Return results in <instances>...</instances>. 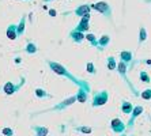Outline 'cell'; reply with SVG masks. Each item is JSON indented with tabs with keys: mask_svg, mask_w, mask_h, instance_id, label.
<instances>
[{
	"mask_svg": "<svg viewBox=\"0 0 151 136\" xmlns=\"http://www.w3.org/2000/svg\"><path fill=\"white\" fill-rule=\"evenodd\" d=\"M48 65L50 67V70L53 71L55 73H57V75H60V76H64L67 78L68 80H71V82H74L75 84H76L78 87H83L84 90L90 91V84L86 82V80H82V79H78V78H75L72 73H70V71L65 68L64 65H61L60 63H55V61H48Z\"/></svg>",
	"mask_w": 151,
	"mask_h": 136,
	"instance_id": "6da1fadb",
	"label": "cell"
},
{
	"mask_svg": "<svg viewBox=\"0 0 151 136\" xmlns=\"http://www.w3.org/2000/svg\"><path fill=\"white\" fill-rule=\"evenodd\" d=\"M91 8H94L95 11H98L101 12L104 17H106L108 19L112 18V7L109 6V3H106V1H98V3H94V4H90Z\"/></svg>",
	"mask_w": 151,
	"mask_h": 136,
	"instance_id": "7a4b0ae2",
	"label": "cell"
},
{
	"mask_svg": "<svg viewBox=\"0 0 151 136\" xmlns=\"http://www.w3.org/2000/svg\"><path fill=\"white\" fill-rule=\"evenodd\" d=\"M108 91L106 90H101L98 93H95L94 97H93V101H91V106L93 108H97V106H104V105L108 102Z\"/></svg>",
	"mask_w": 151,
	"mask_h": 136,
	"instance_id": "3957f363",
	"label": "cell"
},
{
	"mask_svg": "<svg viewBox=\"0 0 151 136\" xmlns=\"http://www.w3.org/2000/svg\"><path fill=\"white\" fill-rule=\"evenodd\" d=\"M26 83V78H22L21 79V82L18 84H15L14 82H7V83L4 84V87H3V90H4V93L7 95H12V94H15L19 89L23 86V84Z\"/></svg>",
	"mask_w": 151,
	"mask_h": 136,
	"instance_id": "277c9868",
	"label": "cell"
},
{
	"mask_svg": "<svg viewBox=\"0 0 151 136\" xmlns=\"http://www.w3.org/2000/svg\"><path fill=\"white\" fill-rule=\"evenodd\" d=\"M110 128H112L113 132L116 133H123L125 131V124L120 119H113L112 122H110Z\"/></svg>",
	"mask_w": 151,
	"mask_h": 136,
	"instance_id": "5b68a950",
	"label": "cell"
},
{
	"mask_svg": "<svg viewBox=\"0 0 151 136\" xmlns=\"http://www.w3.org/2000/svg\"><path fill=\"white\" fill-rule=\"evenodd\" d=\"M110 44V35L108 34H104L101 35L98 40H97V44H95V48H98L99 50H104L106 46Z\"/></svg>",
	"mask_w": 151,
	"mask_h": 136,
	"instance_id": "8992f818",
	"label": "cell"
},
{
	"mask_svg": "<svg viewBox=\"0 0 151 136\" xmlns=\"http://www.w3.org/2000/svg\"><path fill=\"white\" fill-rule=\"evenodd\" d=\"M74 102H76V97H75V95L74 97L67 98V99H64V101H61L59 105H56L55 108H52V110H63V109H65L67 106H71Z\"/></svg>",
	"mask_w": 151,
	"mask_h": 136,
	"instance_id": "52a82bcc",
	"label": "cell"
},
{
	"mask_svg": "<svg viewBox=\"0 0 151 136\" xmlns=\"http://www.w3.org/2000/svg\"><path fill=\"white\" fill-rule=\"evenodd\" d=\"M90 11H91V6L90 4H81L78 8H75L74 14L76 17H83L86 14H90Z\"/></svg>",
	"mask_w": 151,
	"mask_h": 136,
	"instance_id": "ba28073f",
	"label": "cell"
},
{
	"mask_svg": "<svg viewBox=\"0 0 151 136\" xmlns=\"http://www.w3.org/2000/svg\"><path fill=\"white\" fill-rule=\"evenodd\" d=\"M75 97H76V101L78 102H86L87 101V98H88V91L87 90H84L83 87H78V93L75 94Z\"/></svg>",
	"mask_w": 151,
	"mask_h": 136,
	"instance_id": "9c48e42d",
	"label": "cell"
},
{
	"mask_svg": "<svg viewBox=\"0 0 151 136\" xmlns=\"http://www.w3.org/2000/svg\"><path fill=\"white\" fill-rule=\"evenodd\" d=\"M132 59H134V55H132L131 50H121L120 52V61H123L124 64L131 63Z\"/></svg>",
	"mask_w": 151,
	"mask_h": 136,
	"instance_id": "30bf717a",
	"label": "cell"
},
{
	"mask_svg": "<svg viewBox=\"0 0 151 136\" xmlns=\"http://www.w3.org/2000/svg\"><path fill=\"white\" fill-rule=\"evenodd\" d=\"M142 113H143V106H134V110H132V117H131L129 122H128V127H132L135 119H136V117H139Z\"/></svg>",
	"mask_w": 151,
	"mask_h": 136,
	"instance_id": "8fae6325",
	"label": "cell"
},
{
	"mask_svg": "<svg viewBox=\"0 0 151 136\" xmlns=\"http://www.w3.org/2000/svg\"><path fill=\"white\" fill-rule=\"evenodd\" d=\"M7 37L10 40H17L18 38V34H17V24H14V23H11V24H8V27H7Z\"/></svg>",
	"mask_w": 151,
	"mask_h": 136,
	"instance_id": "7c38bea8",
	"label": "cell"
},
{
	"mask_svg": "<svg viewBox=\"0 0 151 136\" xmlns=\"http://www.w3.org/2000/svg\"><path fill=\"white\" fill-rule=\"evenodd\" d=\"M25 52L27 53V55H34V53L38 52V46H37V44H34L33 41H29L25 46Z\"/></svg>",
	"mask_w": 151,
	"mask_h": 136,
	"instance_id": "4fadbf2b",
	"label": "cell"
},
{
	"mask_svg": "<svg viewBox=\"0 0 151 136\" xmlns=\"http://www.w3.org/2000/svg\"><path fill=\"white\" fill-rule=\"evenodd\" d=\"M70 37L72 38V41L76 42V44H81V42L84 40V34H82V33L76 32V30H72V32L70 33Z\"/></svg>",
	"mask_w": 151,
	"mask_h": 136,
	"instance_id": "5bb4252c",
	"label": "cell"
},
{
	"mask_svg": "<svg viewBox=\"0 0 151 136\" xmlns=\"http://www.w3.org/2000/svg\"><path fill=\"white\" fill-rule=\"evenodd\" d=\"M25 26H26V18L22 17L21 21H19V24H17V34H18V37H21V35L25 34Z\"/></svg>",
	"mask_w": 151,
	"mask_h": 136,
	"instance_id": "9a60e30c",
	"label": "cell"
},
{
	"mask_svg": "<svg viewBox=\"0 0 151 136\" xmlns=\"http://www.w3.org/2000/svg\"><path fill=\"white\" fill-rule=\"evenodd\" d=\"M121 110H123V113H125V114H129V113H132V110H134V106H132L131 102L124 101L123 104H121Z\"/></svg>",
	"mask_w": 151,
	"mask_h": 136,
	"instance_id": "2e32d148",
	"label": "cell"
},
{
	"mask_svg": "<svg viewBox=\"0 0 151 136\" xmlns=\"http://www.w3.org/2000/svg\"><path fill=\"white\" fill-rule=\"evenodd\" d=\"M74 30L82 33V34H83V33H88V30H90V23H78Z\"/></svg>",
	"mask_w": 151,
	"mask_h": 136,
	"instance_id": "e0dca14e",
	"label": "cell"
},
{
	"mask_svg": "<svg viewBox=\"0 0 151 136\" xmlns=\"http://www.w3.org/2000/svg\"><path fill=\"white\" fill-rule=\"evenodd\" d=\"M33 131L35 132V136H46L48 135V128H45V127L35 125V127H33Z\"/></svg>",
	"mask_w": 151,
	"mask_h": 136,
	"instance_id": "ac0fdd59",
	"label": "cell"
},
{
	"mask_svg": "<svg viewBox=\"0 0 151 136\" xmlns=\"http://www.w3.org/2000/svg\"><path fill=\"white\" fill-rule=\"evenodd\" d=\"M34 94L35 97H38V98H52V95L48 94V91L44 90V89H35L34 90Z\"/></svg>",
	"mask_w": 151,
	"mask_h": 136,
	"instance_id": "d6986e66",
	"label": "cell"
},
{
	"mask_svg": "<svg viewBox=\"0 0 151 136\" xmlns=\"http://www.w3.org/2000/svg\"><path fill=\"white\" fill-rule=\"evenodd\" d=\"M106 67H108V70L113 71L117 68V64H116V59L113 56H109L108 57V60H106Z\"/></svg>",
	"mask_w": 151,
	"mask_h": 136,
	"instance_id": "ffe728a7",
	"label": "cell"
},
{
	"mask_svg": "<svg viewBox=\"0 0 151 136\" xmlns=\"http://www.w3.org/2000/svg\"><path fill=\"white\" fill-rule=\"evenodd\" d=\"M84 40H87V41L90 42L93 46H95V44H97V40H98V38H97V37H95L93 33H87V34L84 35Z\"/></svg>",
	"mask_w": 151,
	"mask_h": 136,
	"instance_id": "44dd1931",
	"label": "cell"
},
{
	"mask_svg": "<svg viewBox=\"0 0 151 136\" xmlns=\"http://www.w3.org/2000/svg\"><path fill=\"white\" fill-rule=\"evenodd\" d=\"M146 40H147V32L144 27H140V30H139V44L144 42Z\"/></svg>",
	"mask_w": 151,
	"mask_h": 136,
	"instance_id": "7402d4cb",
	"label": "cell"
},
{
	"mask_svg": "<svg viewBox=\"0 0 151 136\" xmlns=\"http://www.w3.org/2000/svg\"><path fill=\"white\" fill-rule=\"evenodd\" d=\"M139 76H140L142 82H144V83H150V76L147 75V72H146V71H140Z\"/></svg>",
	"mask_w": 151,
	"mask_h": 136,
	"instance_id": "603a6c76",
	"label": "cell"
},
{
	"mask_svg": "<svg viewBox=\"0 0 151 136\" xmlns=\"http://www.w3.org/2000/svg\"><path fill=\"white\" fill-rule=\"evenodd\" d=\"M86 70H87L88 73H91V75H95V72H97L94 64H93L91 61H88V63H87V65H86Z\"/></svg>",
	"mask_w": 151,
	"mask_h": 136,
	"instance_id": "cb8c5ba5",
	"label": "cell"
},
{
	"mask_svg": "<svg viewBox=\"0 0 151 136\" xmlns=\"http://www.w3.org/2000/svg\"><path fill=\"white\" fill-rule=\"evenodd\" d=\"M140 97L143 99H151V89H147V90H144L143 93L140 94Z\"/></svg>",
	"mask_w": 151,
	"mask_h": 136,
	"instance_id": "d4e9b609",
	"label": "cell"
},
{
	"mask_svg": "<svg viewBox=\"0 0 151 136\" xmlns=\"http://www.w3.org/2000/svg\"><path fill=\"white\" fill-rule=\"evenodd\" d=\"M76 131L78 132H83V133H91L93 129L90 128V127H78Z\"/></svg>",
	"mask_w": 151,
	"mask_h": 136,
	"instance_id": "484cf974",
	"label": "cell"
},
{
	"mask_svg": "<svg viewBox=\"0 0 151 136\" xmlns=\"http://www.w3.org/2000/svg\"><path fill=\"white\" fill-rule=\"evenodd\" d=\"M1 133H3L4 136H14V131L11 128H3L1 129Z\"/></svg>",
	"mask_w": 151,
	"mask_h": 136,
	"instance_id": "4316f807",
	"label": "cell"
},
{
	"mask_svg": "<svg viewBox=\"0 0 151 136\" xmlns=\"http://www.w3.org/2000/svg\"><path fill=\"white\" fill-rule=\"evenodd\" d=\"M90 19H91L90 14H86V15H83V17H82V19H81V22H79V23H90Z\"/></svg>",
	"mask_w": 151,
	"mask_h": 136,
	"instance_id": "83f0119b",
	"label": "cell"
},
{
	"mask_svg": "<svg viewBox=\"0 0 151 136\" xmlns=\"http://www.w3.org/2000/svg\"><path fill=\"white\" fill-rule=\"evenodd\" d=\"M49 15H50V17H56V15H57V11L56 10H49Z\"/></svg>",
	"mask_w": 151,
	"mask_h": 136,
	"instance_id": "f1b7e54d",
	"label": "cell"
},
{
	"mask_svg": "<svg viewBox=\"0 0 151 136\" xmlns=\"http://www.w3.org/2000/svg\"><path fill=\"white\" fill-rule=\"evenodd\" d=\"M44 1H45V3H48V1H52V0H44Z\"/></svg>",
	"mask_w": 151,
	"mask_h": 136,
	"instance_id": "f546056e",
	"label": "cell"
},
{
	"mask_svg": "<svg viewBox=\"0 0 151 136\" xmlns=\"http://www.w3.org/2000/svg\"><path fill=\"white\" fill-rule=\"evenodd\" d=\"M121 136H125V135H121Z\"/></svg>",
	"mask_w": 151,
	"mask_h": 136,
	"instance_id": "4dcf8cb0",
	"label": "cell"
}]
</instances>
